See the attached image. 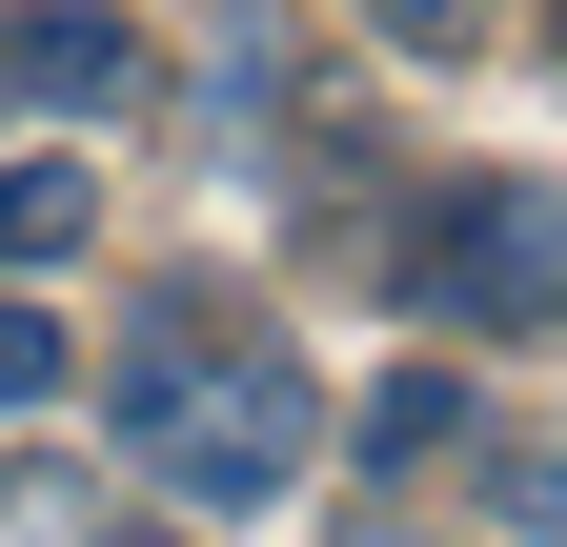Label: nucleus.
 I'll list each match as a JSON object with an SVG mask.
<instances>
[{"instance_id": "obj_1", "label": "nucleus", "mask_w": 567, "mask_h": 547, "mask_svg": "<svg viewBox=\"0 0 567 547\" xmlns=\"http://www.w3.org/2000/svg\"><path fill=\"white\" fill-rule=\"evenodd\" d=\"M102 405H122V446L163 466L183 507H264V487H305V446H324V385H305V345H264V324H142L102 365Z\"/></svg>"}, {"instance_id": "obj_2", "label": "nucleus", "mask_w": 567, "mask_h": 547, "mask_svg": "<svg viewBox=\"0 0 567 547\" xmlns=\"http://www.w3.org/2000/svg\"><path fill=\"white\" fill-rule=\"evenodd\" d=\"M405 305L466 324V345H547L567 324V224H547V163H466L446 203L405 224Z\"/></svg>"}, {"instance_id": "obj_3", "label": "nucleus", "mask_w": 567, "mask_h": 547, "mask_svg": "<svg viewBox=\"0 0 567 547\" xmlns=\"http://www.w3.org/2000/svg\"><path fill=\"white\" fill-rule=\"evenodd\" d=\"M0 102H41V122H122V102H142V41L102 21V0H21V21H0Z\"/></svg>"}, {"instance_id": "obj_4", "label": "nucleus", "mask_w": 567, "mask_h": 547, "mask_svg": "<svg viewBox=\"0 0 567 547\" xmlns=\"http://www.w3.org/2000/svg\"><path fill=\"white\" fill-rule=\"evenodd\" d=\"M102 244V163H0V264H61Z\"/></svg>"}, {"instance_id": "obj_5", "label": "nucleus", "mask_w": 567, "mask_h": 547, "mask_svg": "<svg viewBox=\"0 0 567 547\" xmlns=\"http://www.w3.org/2000/svg\"><path fill=\"white\" fill-rule=\"evenodd\" d=\"M446 446H466V385L446 365H385L365 385V466H446Z\"/></svg>"}, {"instance_id": "obj_6", "label": "nucleus", "mask_w": 567, "mask_h": 547, "mask_svg": "<svg viewBox=\"0 0 567 547\" xmlns=\"http://www.w3.org/2000/svg\"><path fill=\"white\" fill-rule=\"evenodd\" d=\"M21 405H61V324H41V305H0V426H21Z\"/></svg>"}, {"instance_id": "obj_7", "label": "nucleus", "mask_w": 567, "mask_h": 547, "mask_svg": "<svg viewBox=\"0 0 567 547\" xmlns=\"http://www.w3.org/2000/svg\"><path fill=\"white\" fill-rule=\"evenodd\" d=\"M365 21H385V41H425V61H446V41H466V0H365Z\"/></svg>"}, {"instance_id": "obj_8", "label": "nucleus", "mask_w": 567, "mask_h": 547, "mask_svg": "<svg viewBox=\"0 0 567 547\" xmlns=\"http://www.w3.org/2000/svg\"><path fill=\"white\" fill-rule=\"evenodd\" d=\"M102 547H163V527H102Z\"/></svg>"}]
</instances>
